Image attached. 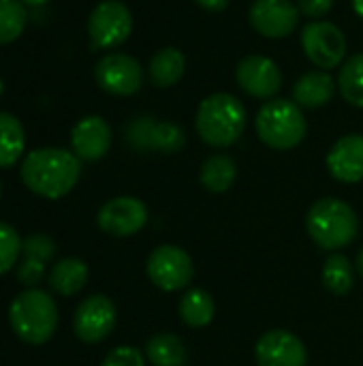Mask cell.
<instances>
[{"label": "cell", "instance_id": "cb8c5ba5", "mask_svg": "<svg viewBox=\"0 0 363 366\" xmlns=\"http://www.w3.org/2000/svg\"><path fill=\"white\" fill-rule=\"evenodd\" d=\"M323 285L325 290H329L336 296H344L353 290L355 283V268L349 262L347 255L342 253H334L325 259L323 264V272H321Z\"/></svg>", "mask_w": 363, "mask_h": 366}, {"label": "cell", "instance_id": "e0dca14e", "mask_svg": "<svg viewBox=\"0 0 363 366\" xmlns=\"http://www.w3.org/2000/svg\"><path fill=\"white\" fill-rule=\"evenodd\" d=\"M336 81L327 71L304 73L293 86V101L304 109H319L336 94Z\"/></svg>", "mask_w": 363, "mask_h": 366}, {"label": "cell", "instance_id": "f1b7e54d", "mask_svg": "<svg viewBox=\"0 0 363 366\" xmlns=\"http://www.w3.org/2000/svg\"><path fill=\"white\" fill-rule=\"evenodd\" d=\"M158 120H154L152 116H137L126 124V142L131 144V148L148 152L152 150V133Z\"/></svg>", "mask_w": 363, "mask_h": 366}, {"label": "cell", "instance_id": "836d02e7", "mask_svg": "<svg viewBox=\"0 0 363 366\" xmlns=\"http://www.w3.org/2000/svg\"><path fill=\"white\" fill-rule=\"evenodd\" d=\"M203 11H208V13H220V11H225L227 6H229V2L231 0H195Z\"/></svg>", "mask_w": 363, "mask_h": 366}, {"label": "cell", "instance_id": "52a82bcc", "mask_svg": "<svg viewBox=\"0 0 363 366\" xmlns=\"http://www.w3.org/2000/svg\"><path fill=\"white\" fill-rule=\"evenodd\" d=\"M145 274L160 292H180L190 285L195 277V264L190 253L182 247L160 244L150 253L145 262Z\"/></svg>", "mask_w": 363, "mask_h": 366}, {"label": "cell", "instance_id": "d590c367", "mask_svg": "<svg viewBox=\"0 0 363 366\" xmlns=\"http://www.w3.org/2000/svg\"><path fill=\"white\" fill-rule=\"evenodd\" d=\"M353 11L363 19V0H353Z\"/></svg>", "mask_w": 363, "mask_h": 366}, {"label": "cell", "instance_id": "f35d334b", "mask_svg": "<svg viewBox=\"0 0 363 366\" xmlns=\"http://www.w3.org/2000/svg\"><path fill=\"white\" fill-rule=\"evenodd\" d=\"M0 195H2V180H0Z\"/></svg>", "mask_w": 363, "mask_h": 366}, {"label": "cell", "instance_id": "d4e9b609", "mask_svg": "<svg viewBox=\"0 0 363 366\" xmlns=\"http://www.w3.org/2000/svg\"><path fill=\"white\" fill-rule=\"evenodd\" d=\"M336 84L349 105L363 107V54H355L340 64Z\"/></svg>", "mask_w": 363, "mask_h": 366}, {"label": "cell", "instance_id": "5b68a950", "mask_svg": "<svg viewBox=\"0 0 363 366\" xmlns=\"http://www.w3.org/2000/svg\"><path fill=\"white\" fill-rule=\"evenodd\" d=\"M255 129L259 139L272 150H293L308 133V122L302 107L291 99H270L265 101L255 118Z\"/></svg>", "mask_w": 363, "mask_h": 366}, {"label": "cell", "instance_id": "74e56055", "mask_svg": "<svg viewBox=\"0 0 363 366\" xmlns=\"http://www.w3.org/2000/svg\"><path fill=\"white\" fill-rule=\"evenodd\" d=\"M2 90H4V84H2V79H0V97H2Z\"/></svg>", "mask_w": 363, "mask_h": 366}, {"label": "cell", "instance_id": "8992f818", "mask_svg": "<svg viewBox=\"0 0 363 366\" xmlns=\"http://www.w3.org/2000/svg\"><path fill=\"white\" fill-rule=\"evenodd\" d=\"M133 32V13L120 0H103L88 17V39L92 49L120 47Z\"/></svg>", "mask_w": 363, "mask_h": 366}, {"label": "cell", "instance_id": "7c38bea8", "mask_svg": "<svg viewBox=\"0 0 363 366\" xmlns=\"http://www.w3.org/2000/svg\"><path fill=\"white\" fill-rule=\"evenodd\" d=\"M235 81L246 94L270 101L282 88V71L272 58L261 54H250L237 62Z\"/></svg>", "mask_w": 363, "mask_h": 366}, {"label": "cell", "instance_id": "f546056e", "mask_svg": "<svg viewBox=\"0 0 363 366\" xmlns=\"http://www.w3.org/2000/svg\"><path fill=\"white\" fill-rule=\"evenodd\" d=\"M56 255V242L45 234H32L24 238V257H32L39 262H49Z\"/></svg>", "mask_w": 363, "mask_h": 366}, {"label": "cell", "instance_id": "6da1fadb", "mask_svg": "<svg viewBox=\"0 0 363 366\" xmlns=\"http://www.w3.org/2000/svg\"><path fill=\"white\" fill-rule=\"evenodd\" d=\"M21 182L28 191L43 199H62L81 178V161L64 148L30 150L19 167Z\"/></svg>", "mask_w": 363, "mask_h": 366}, {"label": "cell", "instance_id": "8d00e7d4", "mask_svg": "<svg viewBox=\"0 0 363 366\" xmlns=\"http://www.w3.org/2000/svg\"><path fill=\"white\" fill-rule=\"evenodd\" d=\"M357 272L362 274L363 279V249L359 251V255H357Z\"/></svg>", "mask_w": 363, "mask_h": 366}, {"label": "cell", "instance_id": "8fae6325", "mask_svg": "<svg viewBox=\"0 0 363 366\" xmlns=\"http://www.w3.org/2000/svg\"><path fill=\"white\" fill-rule=\"evenodd\" d=\"M145 223H148V206L131 195H120L105 202L96 214L98 229L116 238L133 236L141 232Z\"/></svg>", "mask_w": 363, "mask_h": 366}, {"label": "cell", "instance_id": "44dd1931", "mask_svg": "<svg viewBox=\"0 0 363 366\" xmlns=\"http://www.w3.org/2000/svg\"><path fill=\"white\" fill-rule=\"evenodd\" d=\"M178 313H180V320L188 328H205L208 324H212L216 315V305H214L212 294H208L201 287H190L180 298Z\"/></svg>", "mask_w": 363, "mask_h": 366}, {"label": "cell", "instance_id": "d6986e66", "mask_svg": "<svg viewBox=\"0 0 363 366\" xmlns=\"http://www.w3.org/2000/svg\"><path fill=\"white\" fill-rule=\"evenodd\" d=\"M186 71V56L178 47H163L158 49L148 64L150 81L156 88H171L175 86Z\"/></svg>", "mask_w": 363, "mask_h": 366}, {"label": "cell", "instance_id": "ac0fdd59", "mask_svg": "<svg viewBox=\"0 0 363 366\" xmlns=\"http://www.w3.org/2000/svg\"><path fill=\"white\" fill-rule=\"evenodd\" d=\"M88 264L79 257H62L49 270V287L64 298L79 294L88 283Z\"/></svg>", "mask_w": 363, "mask_h": 366}, {"label": "cell", "instance_id": "7402d4cb", "mask_svg": "<svg viewBox=\"0 0 363 366\" xmlns=\"http://www.w3.org/2000/svg\"><path fill=\"white\" fill-rule=\"evenodd\" d=\"M145 358L152 366H186L188 350L171 332H158L145 343Z\"/></svg>", "mask_w": 363, "mask_h": 366}, {"label": "cell", "instance_id": "e575fe53", "mask_svg": "<svg viewBox=\"0 0 363 366\" xmlns=\"http://www.w3.org/2000/svg\"><path fill=\"white\" fill-rule=\"evenodd\" d=\"M21 2H24L26 6H45L49 0H21Z\"/></svg>", "mask_w": 363, "mask_h": 366}, {"label": "cell", "instance_id": "603a6c76", "mask_svg": "<svg viewBox=\"0 0 363 366\" xmlns=\"http://www.w3.org/2000/svg\"><path fill=\"white\" fill-rule=\"evenodd\" d=\"M26 152V131L17 116L0 112V167L15 165Z\"/></svg>", "mask_w": 363, "mask_h": 366}, {"label": "cell", "instance_id": "2e32d148", "mask_svg": "<svg viewBox=\"0 0 363 366\" xmlns=\"http://www.w3.org/2000/svg\"><path fill=\"white\" fill-rule=\"evenodd\" d=\"M329 174L344 184H357L363 180V135L351 133L340 137L327 152Z\"/></svg>", "mask_w": 363, "mask_h": 366}, {"label": "cell", "instance_id": "4dcf8cb0", "mask_svg": "<svg viewBox=\"0 0 363 366\" xmlns=\"http://www.w3.org/2000/svg\"><path fill=\"white\" fill-rule=\"evenodd\" d=\"M101 366H145L143 354L133 345H120L107 352Z\"/></svg>", "mask_w": 363, "mask_h": 366}, {"label": "cell", "instance_id": "7a4b0ae2", "mask_svg": "<svg viewBox=\"0 0 363 366\" xmlns=\"http://www.w3.org/2000/svg\"><path fill=\"white\" fill-rule=\"evenodd\" d=\"M195 129L201 142L212 148L233 146L246 129V107L229 92L208 94L195 114Z\"/></svg>", "mask_w": 363, "mask_h": 366}, {"label": "cell", "instance_id": "9c48e42d", "mask_svg": "<svg viewBox=\"0 0 363 366\" xmlns=\"http://www.w3.org/2000/svg\"><path fill=\"white\" fill-rule=\"evenodd\" d=\"M94 79L101 90L113 97H133L143 86V69L137 58L120 51L105 54L94 66Z\"/></svg>", "mask_w": 363, "mask_h": 366}, {"label": "cell", "instance_id": "4316f807", "mask_svg": "<svg viewBox=\"0 0 363 366\" xmlns=\"http://www.w3.org/2000/svg\"><path fill=\"white\" fill-rule=\"evenodd\" d=\"M186 146V131L169 120H160L154 127L152 133V150L163 152V154H173L180 152Z\"/></svg>", "mask_w": 363, "mask_h": 366}, {"label": "cell", "instance_id": "277c9868", "mask_svg": "<svg viewBox=\"0 0 363 366\" xmlns=\"http://www.w3.org/2000/svg\"><path fill=\"white\" fill-rule=\"evenodd\" d=\"M306 232L323 251H340L349 247L359 232V219L351 204L338 197L315 202L306 214Z\"/></svg>", "mask_w": 363, "mask_h": 366}, {"label": "cell", "instance_id": "484cf974", "mask_svg": "<svg viewBox=\"0 0 363 366\" xmlns=\"http://www.w3.org/2000/svg\"><path fill=\"white\" fill-rule=\"evenodd\" d=\"M28 24V11L21 0H0V45L21 36Z\"/></svg>", "mask_w": 363, "mask_h": 366}, {"label": "cell", "instance_id": "83f0119b", "mask_svg": "<svg viewBox=\"0 0 363 366\" xmlns=\"http://www.w3.org/2000/svg\"><path fill=\"white\" fill-rule=\"evenodd\" d=\"M19 255H24V238L13 225L0 221V277L19 264Z\"/></svg>", "mask_w": 363, "mask_h": 366}, {"label": "cell", "instance_id": "9a60e30c", "mask_svg": "<svg viewBox=\"0 0 363 366\" xmlns=\"http://www.w3.org/2000/svg\"><path fill=\"white\" fill-rule=\"evenodd\" d=\"M111 142V127L101 116H86L71 131V148L79 157V161H101L109 152Z\"/></svg>", "mask_w": 363, "mask_h": 366}, {"label": "cell", "instance_id": "ffe728a7", "mask_svg": "<svg viewBox=\"0 0 363 366\" xmlns=\"http://www.w3.org/2000/svg\"><path fill=\"white\" fill-rule=\"evenodd\" d=\"M237 180V165L229 154H212L199 169V182L210 193H225Z\"/></svg>", "mask_w": 363, "mask_h": 366}, {"label": "cell", "instance_id": "5bb4252c", "mask_svg": "<svg viewBox=\"0 0 363 366\" xmlns=\"http://www.w3.org/2000/svg\"><path fill=\"white\" fill-rule=\"evenodd\" d=\"M250 26L265 39H285L300 24V9L291 0H255L248 9Z\"/></svg>", "mask_w": 363, "mask_h": 366}, {"label": "cell", "instance_id": "3957f363", "mask_svg": "<svg viewBox=\"0 0 363 366\" xmlns=\"http://www.w3.org/2000/svg\"><path fill=\"white\" fill-rule=\"evenodd\" d=\"M9 324L19 341L43 345L58 330V305L45 290L28 287L9 305Z\"/></svg>", "mask_w": 363, "mask_h": 366}, {"label": "cell", "instance_id": "30bf717a", "mask_svg": "<svg viewBox=\"0 0 363 366\" xmlns=\"http://www.w3.org/2000/svg\"><path fill=\"white\" fill-rule=\"evenodd\" d=\"M118 322V311L111 298L103 294H92L79 302L73 315V332L81 343L96 345L105 341Z\"/></svg>", "mask_w": 363, "mask_h": 366}, {"label": "cell", "instance_id": "d6a6232c", "mask_svg": "<svg viewBox=\"0 0 363 366\" xmlns=\"http://www.w3.org/2000/svg\"><path fill=\"white\" fill-rule=\"evenodd\" d=\"M297 9L310 19H321L334 9V0H297Z\"/></svg>", "mask_w": 363, "mask_h": 366}, {"label": "cell", "instance_id": "4fadbf2b", "mask_svg": "<svg viewBox=\"0 0 363 366\" xmlns=\"http://www.w3.org/2000/svg\"><path fill=\"white\" fill-rule=\"evenodd\" d=\"M255 360L259 366H308V350L297 335L276 328L259 337Z\"/></svg>", "mask_w": 363, "mask_h": 366}, {"label": "cell", "instance_id": "ba28073f", "mask_svg": "<svg viewBox=\"0 0 363 366\" xmlns=\"http://www.w3.org/2000/svg\"><path fill=\"white\" fill-rule=\"evenodd\" d=\"M302 49L306 58L321 71L340 66L347 56V36L334 24L325 19H312L302 30Z\"/></svg>", "mask_w": 363, "mask_h": 366}, {"label": "cell", "instance_id": "1f68e13d", "mask_svg": "<svg viewBox=\"0 0 363 366\" xmlns=\"http://www.w3.org/2000/svg\"><path fill=\"white\" fill-rule=\"evenodd\" d=\"M45 277V262L32 259V257H24L17 264V281L28 290V287H36Z\"/></svg>", "mask_w": 363, "mask_h": 366}]
</instances>
